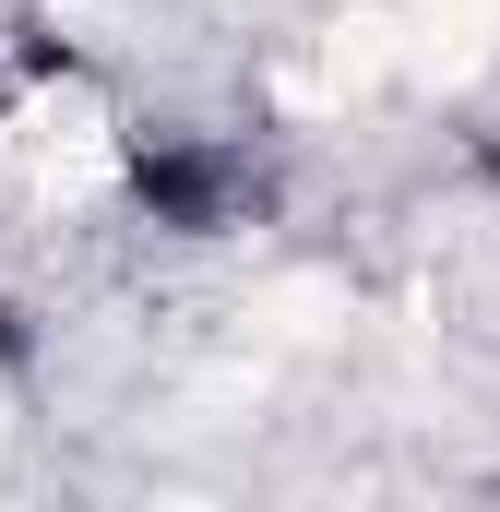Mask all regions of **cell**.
I'll list each match as a JSON object with an SVG mask.
<instances>
[{
    "label": "cell",
    "mask_w": 500,
    "mask_h": 512,
    "mask_svg": "<svg viewBox=\"0 0 500 512\" xmlns=\"http://www.w3.org/2000/svg\"><path fill=\"white\" fill-rule=\"evenodd\" d=\"M12 36H24V72H60V84L84 72V60H72V36H48V24H12Z\"/></svg>",
    "instance_id": "obj_2"
},
{
    "label": "cell",
    "mask_w": 500,
    "mask_h": 512,
    "mask_svg": "<svg viewBox=\"0 0 500 512\" xmlns=\"http://www.w3.org/2000/svg\"><path fill=\"white\" fill-rule=\"evenodd\" d=\"M239 155L227 143H191V131H143L131 143V215L143 227H167V239H215V227H239Z\"/></svg>",
    "instance_id": "obj_1"
},
{
    "label": "cell",
    "mask_w": 500,
    "mask_h": 512,
    "mask_svg": "<svg viewBox=\"0 0 500 512\" xmlns=\"http://www.w3.org/2000/svg\"><path fill=\"white\" fill-rule=\"evenodd\" d=\"M489 179H500V143H489Z\"/></svg>",
    "instance_id": "obj_4"
},
{
    "label": "cell",
    "mask_w": 500,
    "mask_h": 512,
    "mask_svg": "<svg viewBox=\"0 0 500 512\" xmlns=\"http://www.w3.org/2000/svg\"><path fill=\"white\" fill-rule=\"evenodd\" d=\"M24 358H36V322H24V310H12V298H0V382H12V370H24Z\"/></svg>",
    "instance_id": "obj_3"
}]
</instances>
